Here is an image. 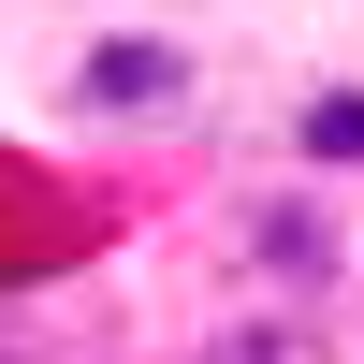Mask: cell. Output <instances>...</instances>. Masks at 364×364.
Here are the masks:
<instances>
[{
	"mask_svg": "<svg viewBox=\"0 0 364 364\" xmlns=\"http://www.w3.org/2000/svg\"><path fill=\"white\" fill-rule=\"evenodd\" d=\"M204 87V58L175 44V29H102V44L73 58V117H102V132H132V117H175Z\"/></svg>",
	"mask_w": 364,
	"mask_h": 364,
	"instance_id": "obj_1",
	"label": "cell"
},
{
	"mask_svg": "<svg viewBox=\"0 0 364 364\" xmlns=\"http://www.w3.org/2000/svg\"><path fill=\"white\" fill-rule=\"evenodd\" d=\"M233 248H248L262 291H336V277H350V233H336V204H321V175H306V190H277V204H248Z\"/></svg>",
	"mask_w": 364,
	"mask_h": 364,
	"instance_id": "obj_2",
	"label": "cell"
},
{
	"mask_svg": "<svg viewBox=\"0 0 364 364\" xmlns=\"http://www.w3.org/2000/svg\"><path fill=\"white\" fill-rule=\"evenodd\" d=\"M291 161L336 190V175H364V73H306L291 87Z\"/></svg>",
	"mask_w": 364,
	"mask_h": 364,
	"instance_id": "obj_3",
	"label": "cell"
},
{
	"mask_svg": "<svg viewBox=\"0 0 364 364\" xmlns=\"http://www.w3.org/2000/svg\"><path fill=\"white\" fill-rule=\"evenodd\" d=\"M204 364H291V336H277V321H248V336H219Z\"/></svg>",
	"mask_w": 364,
	"mask_h": 364,
	"instance_id": "obj_4",
	"label": "cell"
},
{
	"mask_svg": "<svg viewBox=\"0 0 364 364\" xmlns=\"http://www.w3.org/2000/svg\"><path fill=\"white\" fill-rule=\"evenodd\" d=\"M0 364H29V350H0Z\"/></svg>",
	"mask_w": 364,
	"mask_h": 364,
	"instance_id": "obj_5",
	"label": "cell"
}]
</instances>
